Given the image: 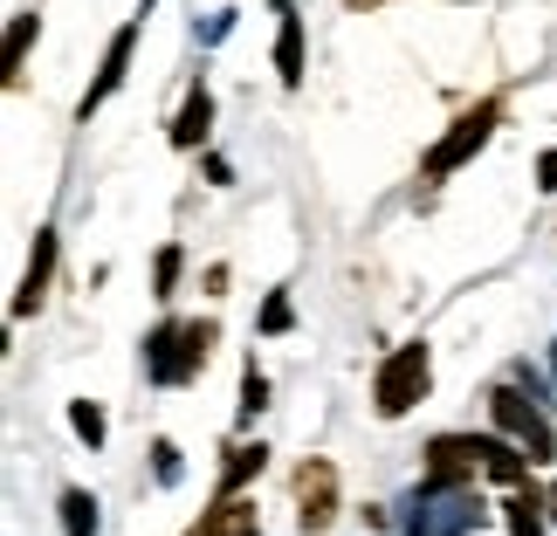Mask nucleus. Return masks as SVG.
I'll return each mask as SVG.
<instances>
[{"label": "nucleus", "mask_w": 557, "mask_h": 536, "mask_svg": "<svg viewBox=\"0 0 557 536\" xmlns=\"http://www.w3.org/2000/svg\"><path fill=\"white\" fill-rule=\"evenodd\" d=\"M426 475H434V482H468V488H475V475H496L503 488H523L530 468H523L517 447H503V440L441 434V440H426Z\"/></svg>", "instance_id": "nucleus-1"}, {"label": "nucleus", "mask_w": 557, "mask_h": 536, "mask_svg": "<svg viewBox=\"0 0 557 536\" xmlns=\"http://www.w3.org/2000/svg\"><path fill=\"white\" fill-rule=\"evenodd\" d=\"M482 523V502L468 482H434L426 475L406 502V536H468Z\"/></svg>", "instance_id": "nucleus-2"}, {"label": "nucleus", "mask_w": 557, "mask_h": 536, "mask_svg": "<svg viewBox=\"0 0 557 536\" xmlns=\"http://www.w3.org/2000/svg\"><path fill=\"white\" fill-rule=\"evenodd\" d=\"M213 351V324H159L145 337V378L152 385H186Z\"/></svg>", "instance_id": "nucleus-3"}, {"label": "nucleus", "mask_w": 557, "mask_h": 536, "mask_svg": "<svg viewBox=\"0 0 557 536\" xmlns=\"http://www.w3.org/2000/svg\"><path fill=\"white\" fill-rule=\"evenodd\" d=\"M426 378H434V364H426V345H399L393 358L379 364V385H372V406L385 420L413 413V406L426 399Z\"/></svg>", "instance_id": "nucleus-4"}, {"label": "nucleus", "mask_w": 557, "mask_h": 536, "mask_svg": "<svg viewBox=\"0 0 557 536\" xmlns=\"http://www.w3.org/2000/svg\"><path fill=\"white\" fill-rule=\"evenodd\" d=\"M496 124H503V103H496V97H488V103H475V111H468V117H455V132H447V138L434 145V152H426V165H420V173H426V179H447L455 165H468V159L482 152Z\"/></svg>", "instance_id": "nucleus-5"}, {"label": "nucleus", "mask_w": 557, "mask_h": 536, "mask_svg": "<svg viewBox=\"0 0 557 536\" xmlns=\"http://www.w3.org/2000/svg\"><path fill=\"white\" fill-rule=\"evenodd\" d=\"M488 413H496V426H503V434L523 447L530 461H550V426H544V413H537V399H530V392L503 385V392L488 399Z\"/></svg>", "instance_id": "nucleus-6"}, {"label": "nucleus", "mask_w": 557, "mask_h": 536, "mask_svg": "<svg viewBox=\"0 0 557 536\" xmlns=\"http://www.w3.org/2000/svg\"><path fill=\"white\" fill-rule=\"evenodd\" d=\"M296 509H304L296 523H304L310 536L337 523V468L331 461H304V468H296Z\"/></svg>", "instance_id": "nucleus-7"}, {"label": "nucleus", "mask_w": 557, "mask_h": 536, "mask_svg": "<svg viewBox=\"0 0 557 536\" xmlns=\"http://www.w3.org/2000/svg\"><path fill=\"white\" fill-rule=\"evenodd\" d=\"M132 49H138V21H124V28L111 35V49H103V70H97V83H90V97H83V117H90L97 103L124 83V70H132Z\"/></svg>", "instance_id": "nucleus-8"}, {"label": "nucleus", "mask_w": 557, "mask_h": 536, "mask_svg": "<svg viewBox=\"0 0 557 536\" xmlns=\"http://www.w3.org/2000/svg\"><path fill=\"white\" fill-rule=\"evenodd\" d=\"M49 269H55V227H41V234H35V254H28V275H21V289H14V316H28V310L41 303Z\"/></svg>", "instance_id": "nucleus-9"}, {"label": "nucleus", "mask_w": 557, "mask_h": 536, "mask_svg": "<svg viewBox=\"0 0 557 536\" xmlns=\"http://www.w3.org/2000/svg\"><path fill=\"white\" fill-rule=\"evenodd\" d=\"M275 14H283V35H275V70H283V83L296 90V83H304V21H296L289 0H275Z\"/></svg>", "instance_id": "nucleus-10"}, {"label": "nucleus", "mask_w": 557, "mask_h": 536, "mask_svg": "<svg viewBox=\"0 0 557 536\" xmlns=\"http://www.w3.org/2000/svg\"><path fill=\"white\" fill-rule=\"evenodd\" d=\"M207 124H213V97H207V83H193L186 103H180V117H173V145H180V152H193V145L207 138Z\"/></svg>", "instance_id": "nucleus-11"}, {"label": "nucleus", "mask_w": 557, "mask_h": 536, "mask_svg": "<svg viewBox=\"0 0 557 536\" xmlns=\"http://www.w3.org/2000/svg\"><path fill=\"white\" fill-rule=\"evenodd\" d=\"M544 509L550 496H537V488H509V536H544Z\"/></svg>", "instance_id": "nucleus-12"}, {"label": "nucleus", "mask_w": 557, "mask_h": 536, "mask_svg": "<svg viewBox=\"0 0 557 536\" xmlns=\"http://www.w3.org/2000/svg\"><path fill=\"white\" fill-rule=\"evenodd\" d=\"M262 461H269V447L255 440V447H227V475H221V502L227 496H242V488L262 475Z\"/></svg>", "instance_id": "nucleus-13"}, {"label": "nucleus", "mask_w": 557, "mask_h": 536, "mask_svg": "<svg viewBox=\"0 0 557 536\" xmlns=\"http://www.w3.org/2000/svg\"><path fill=\"white\" fill-rule=\"evenodd\" d=\"M242 529H255V502H242V496H227L213 516H200V529L193 536H242Z\"/></svg>", "instance_id": "nucleus-14"}, {"label": "nucleus", "mask_w": 557, "mask_h": 536, "mask_svg": "<svg viewBox=\"0 0 557 536\" xmlns=\"http://www.w3.org/2000/svg\"><path fill=\"white\" fill-rule=\"evenodd\" d=\"M62 529L70 536H97V502L83 488H62Z\"/></svg>", "instance_id": "nucleus-15"}, {"label": "nucleus", "mask_w": 557, "mask_h": 536, "mask_svg": "<svg viewBox=\"0 0 557 536\" xmlns=\"http://www.w3.org/2000/svg\"><path fill=\"white\" fill-rule=\"evenodd\" d=\"M35 28H41L35 14H14V28H8V90L21 83V62H28V41H35Z\"/></svg>", "instance_id": "nucleus-16"}, {"label": "nucleus", "mask_w": 557, "mask_h": 536, "mask_svg": "<svg viewBox=\"0 0 557 536\" xmlns=\"http://www.w3.org/2000/svg\"><path fill=\"white\" fill-rule=\"evenodd\" d=\"M262 406H269V378H262V372L248 364V372H242V420H255Z\"/></svg>", "instance_id": "nucleus-17"}, {"label": "nucleus", "mask_w": 557, "mask_h": 536, "mask_svg": "<svg viewBox=\"0 0 557 536\" xmlns=\"http://www.w3.org/2000/svg\"><path fill=\"white\" fill-rule=\"evenodd\" d=\"M70 420H76V434L90 440V447H103V413H97L90 399H76V406H70Z\"/></svg>", "instance_id": "nucleus-18"}, {"label": "nucleus", "mask_w": 557, "mask_h": 536, "mask_svg": "<svg viewBox=\"0 0 557 536\" xmlns=\"http://www.w3.org/2000/svg\"><path fill=\"white\" fill-rule=\"evenodd\" d=\"M152 283H159V303L180 289V248H159V269H152Z\"/></svg>", "instance_id": "nucleus-19"}, {"label": "nucleus", "mask_w": 557, "mask_h": 536, "mask_svg": "<svg viewBox=\"0 0 557 536\" xmlns=\"http://www.w3.org/2000/svg\"><path fill=\"white\" fill-rule=\"evenodd\" d=\"M289 324H296V310H289V296H269V303H262V331H269V337H283Z\"/></svg>", "instance_id": "nucleus-20"}, {"label": "nucleus", "mask_w": 557, "mask_h": 536, "mask_svg": "<svg viewBox=\"0 0 557 536\" xmlns=\"http://www.w3.org/2000/svg\"><path fill=\"white\" fill-rule=\"evenodd\" d=\"M152 468H159V482L173 488V482H180V447H173V440H159V447H152Z\"/></svg>", "instance_id": "nucleus-21"}, {"label": "nucleus", "mask_w": 557, "mask_h": 536, "mask_svg": "<svg viewBox=\"0 0 557 536\" xmlns=\"http://www.w3.org/2000/svg\"><path fill=\"white\" fill-rule=\"evenodd\" d=\"M537 186H557V145H550V152L537 159Z\"/></svg>", "instance_id": "nucleus-22"}, {"label": "nucleus", "mask_w": 557, "mask_h": 536, "mask_svg": "<svg viewBox=\"0 0 557 536\" xmlns=\"http://www.w3.org/2000/svg\"><path fill=\"white\" fill-rule=\"evenodd\" d=\"M550 516H557V482H550Z\"/></svg>", "instance_id": "nucleus-23"}, {"label": "nucleus", "mask_w": 557, "mask_h": 536, "mask_svg": "<svg viewBox=\"0 0 557 536\" xmlns=\"http://www.w3.org/2000/svg\"><path fill=\"white\" fill-rule=\"evenodd\" d=\"M351 8H379V0H351Z\"/></svg>", "instance_id": "nucleus-24"}, {"label": "nucleus", "mask_w": 557, "mask_h": 536, "mask_svg": "<svg viewBox=\"0 0 557 536\" xmlns=\"http://www.w3.org/2000/svg\"><path fill=\"white\" fill-rule=\"evenodd\" d=\"M242 536H262V529H242Z\"/></svg>", "instance_id": "nucleus-25"}]
</instances>
